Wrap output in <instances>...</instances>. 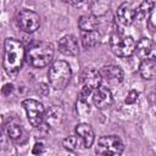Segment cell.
<instances>
[{"label":"cell","mask_w":156,"mask_h":156,"mask_svg":"<svg viewBox=\"0 0 156 156\" xmlns=\"http://www.w3.org/2000/svg\"><path fill=\"white\" fill-rule=\"evenodd\" d=\"M26 55L27 51L20 40L13 38L5 39L2 58V67L5 72L9 76H16L23 65Z\"/></svg>","instance_id":"obj_1"},{"label":"cell","mask_w":156,"mask_h":156,"mask_svg":"<svg viewBox=\"0 0 156 156\" xmlns=\"http://www.w3.org/2000/svg\"><path fill=\"white\" fill-rule=\"evenodd\" d=\"M54 45L49 41H38L30 45L27 50L26 58L28 63L35 68H44L49 66L54 58Z\"/></svg>","instance_id":"obj_2"},{"label":"cell","mask_w":156,"mask_h":156,"mask_svg":"<svg viewBox=\"0 0 156 156\" xmlns=\"http://www.w3.org/2000/svg\"><path fill=\"white\" fill-rule=\"evenodd\" d=\"M71 77H72L71 66L62 60H57L52 62L48 72L49 83L55 90H63L68 85Z\"/></svg>","instance_id":"obj_3"},{"label":"cell","mask_w":156,"mask_h":156,"mask_svg":"<svg viewBox=\"0 0 156 156\" xmlns=\"http://www.w3.org/2000/svg\"><path fill=\"white\" fill-rule=\"evenodd\" d=\"M101 82H102V77L100 71L93 67H85L79 77V85H80L79 99L88 101V98L91 96L93 91L99 85H101Z\"/></svg>","instance_id":"obj_4"},{"label":"cell","mask_w":156,"mask_h":156,"mask_svg":"<svg viewBox=\"0 0 156 156\" xmlns=\"http://www.w3.org/2000/svg\"><path fill=\"white\" fill-rule=\"evenodd\" d=\"M110 49L118 57H129L135 52L136 43L133 37L122 33H113L110 37Z\"/></svg>","instance_id":"obj_5"},{"label":"cell","mask_w":156,"mask_h":156,"mask_svg":"<svg viewBox=\"0 0 156 156\" xmlns=\"http://www.w3.org/2000/svg\"><path fill=\"white\" fill-rule=\"evenodd\" d=\"M123 143L117 135H104L98 140L95 152L98 155H121L123 152Z\"/></svg>","instance_id":"obj_6"},{"label":"cell","mask_w":156,"mask_h":156,"mask_svg":"<svg viewBox=\"0 0 156 156\" xmlns=\"http://www.w3.org/2000/svg\"><path fill=\"white\" fill-rule=\"evenodd\" d=\"M22 106L27 113L28 122L33 127H39L45 119V108L41 102L34 99H26L22 101Z\"/></svg>","instance_id":"obj_7"},{"label":"cell","mask_w":156,"mask_h":156,"mask_svg":"<svg viewBox=\"0 0 156 156\" xmlns=\"http://www.w3.org/2000/svg\"><path fill=\"white\" fill-rule=\"evenodd\" d=\"M17 24L26 33H33L40 27V17L32 10H21L17 15Z\"/></svg>","instance_id":"obj_8"},{"label":"cell","mask_w":156,"mask_h":156,"mask_svg":"<svg viewBox=\"0 0 156 156\" xmlns=\"http://www.w3.org/2000/svg\"><path fill=\"white\" fill-rule=\"evenodd\" d=\"M135 52L141 61L143 60H156V43L149 38H141L136 43Z\"/></svg>","instance_id":"obj_9"},{"label":"cell","mask_w":156,"mask_h":156,"mask_svg":"<svg viewBox=\"0 0 156 156\" xmlns=\"http://www.w3.org/2000/svg\"><path fill=\"white\" fill-rule=\"evenodd\" d=\"M91 101L94 106H96L98 108H106L111 106L113 99L110 89H107L104 85H99L91 94Z\"/></svg>","instance_id":"obj_10"},{"label":"cell","mask_w":156,"mask_h":156,"mask_svg":"<svg viewBox=\"0 0 156 156\" xmlns=\"http://www.w3.org/2000/svg\"><path fill=\"white\" fill-rule=\"evenodd\" d=\"M135 20V10L129 2H122L116 11V22L122 27H128Z\"/></svg>","instance_id":"obj_11"},{"label":"cell","mask_w":156,"mask_h":156,"mask_svg":"<svg viewBox=\"0 0 156 156\" xmlns=\"http://www.w3.org/2000/svg\"><path fill=\"white\" fill-rule=\"evenodd\" d=\"M58 51L65 56H77L79 54L78 40L74 35L67 34L58 40Z\"/></svg>","instance_id":"obj_12"},{"label":"cell","mask_w":156,"mask_h":156,"mask_svg":"<svg viewBox=\"0 0 156 156\" xmlns=\"http://www.w3.org/2000/svg\"><path fill=\"white\" fill-rule=\"evenodd\" d=\"M100 73H101L102 79H105L110 84H119L124 78V73H123L122 68L116 65L102 66L100 69Z\"/></svg>","instance_id":"obj_13"},{"label":"cell","mask_w":156,"mask_h":156,"mask_svg":"<svg viewBox=\"0 0 156 156\" xmlns=\"http://www.w3.org/2000/svg\"><path fill=\"white\" fill-rule=\"evenodd\" d=\"M76 133L77 135L79 136L82 144L84 147L89 149L94 141H95V134H94V130L91 128L90 124L88 123H79L76 126Z\"/></svg>","instance_id":"obj_14"},{"label":"cell","mask_w":156,"mask_h":156,"mask_svg":"<svg viewBox=\"0 0 156 156\" xmlns=\"http://www.w3.org/2000/svg\"><path fill=\"white\" fill-rule=\"evenodd\" d=\"M62 117H63V110L61 108V106L54 105L49 107V110L45 112V121L49 127H55L60 124L62 121Z\"/></svg>","instance_id":"obj_15"},{"label":"cell","mask_w":156,"mask_h":156,"mask_svg":"<svg viewBox=\"0 0 156 156\" xmlns=\"http://www.w3.org/2000/svg\"><path fill=\"white\" fill-rule=\"evenodd\" d=\"M100 43H101V35L96 29L82 32V45L84 49H93L98 46Z\"/></svg>","instance_id":"obj_16"},{"label":"cell","mask_w":156,"mask_h":156,"mask_svg":"<svg viewBox=\"0 0 156 156\" xmlns=\"http://www.w3.org/2000/svg\"><path fill=\"white\" fill-rule=\"evenodd\" d=\"M139 73L144 79H154L156 77V60H143L139 66Z\"/></svg>","instance_id":"obj_17"},{"label":"cell","mask_w":156,"mask_h":156,"mask_svg":"<svg viewBox=\"0 0 156 156\" xmlns=\"http://www.w3.org/2000/svg\"><path fill=\"white\" fill-rule=\"evenodd\" d=\"M5 132H6L7 136L13 141H20L21 138L23 136V133H24L22 126L15 121H10L5 126Z\"/></svg>","instance_id":"obj_18"},{"label":"cell","mask_w":156,"mask_h":156,"mask_svg":"<svg viewBox=\"0 0 156 156\" xmlns=\"http://www.w3.org/2000/svg\"><path fill=\"white\" fill-rule=\"evenodd\" d=\"M112 0H93L90 4V11L91 15L99 17V16H104L107 13V11L110 10Z\"/></svg>","instance_id":"obj_19"},{"label":"cell","mask_w":156,"mask_h":156,"mask_svg":"<svg viewBox=\"0 0 156 156\" xmlns=\"http://www.w3.org/2000/svg\"><path fill=\"white\" fill-rule=\"evenodd\" d=\"M98 20L96 16L94 15H83L78 20V27L82 32H88V30H95L98 27Z\"/></svg>","instance_id":"obj_20"},{"label":"cell","mask_w":156,"mask_h":156,"mask_svg":"<svg viewBox=\"0 0 156 156\" xmlns=\"http://www.w3.org/2000/svg\"><path fill=\"white\" fill-rule=\"evenodd\" d=\"M155 6H156V0H143L140 5L135 9V20L138 21L144 20Z\"/></svg>","instance_id":"obj_21"},{"label":"cell","mask_w":156,"mask_h":156,"mask_svg":"<svg viewBox=\"0 0 156 156\" xmlns=\"http://www.w3.org/2000/svg\"><path fill=\"white\" fill-rule=\"evenodd\" d=\"M62 146L68 150V151H74L78 146V139L77 136L74 135H69V136H66L63 140H62Z\"/></svg>","instance_id":"obj_22"},{"label":"cell","mask_w":156,"mask_h":156,"mask_svg":"<svg viewBox=\"0 0 156 156\" xmlns=\"http://www.w3.org/2000/svg\"><path fill=\"white\" fill-rule=\"evenodd\" d=\"M77 111L80 113V115H87L89 113L90 111V105L87 100H80L79 99V102H77Z\"/></svg>","instance_id":"obj_23"},{"label":"cell","mask_w":156,"mask_h":156,"mask_svg":"<svg viewBox=\"0 0 156 156\" xmlns=\"http://www.w3.org/2000/svg\"><path fill=\"white\" fill-rule=\"evenodd\" d=\"M138 98H139V93H138L136 90H130V91L127 94V96H126V99H124V102H126L127 105H133L134 102H136Z\"/></svg>","instance_id":"obj_24"},{"label":"cell","mask_w":156,"mask_h":156,"mask_svg":"<svg viewBox=\"0 0 156 156\" xmlns=\"http://www.w3.org/2000/svg\"><path fill=\"white\" fill-rule=\"evenodd\" d=\"M61 1H63L68 5H72L74 7H82L88 2V0H61Z\"/></svg>","instance_id":"obj_25"},{"label":"cell","mask_w":156,"mask_h":156,"mask_svg":"<svg viewBox=\"0 0 156 156\" xmlns=\"http://www.w3.org/2000/svg\"><path fill=\"white\" fill-rule=\"evenodd\" d=\"M12 91H13V84H12V83L5 84V85L2 87V89H1V93H2L5 96H10V94H12Z\"/></svg>","instance_id":"obj_26"},{"label":"cell","mask_w":156,"mask_h":156,"mask_svg":"<svg viewBox=\"0 0 156 156\" xmlns=\"http://www.w3.org/2000/svg\"><path fill=\"white\" fill-rule=\"evenodd\" d=\"M43 152H44V144L43 143H35L33 149H32V154L39 155V154H43Z\"/></svg>","instance_id":"obj_27"},{"label":"cell","mask_w":156,"mask_h":156,"mask_svg":"<svg viewBox=\"0 0 156 156\" xmlns=\"http://www.w3.org/2000/svg\"><path fill=\"white\" fill-rule=\"evenodd\" d=\"M39 94H41V95H44V96L49 94V88H48L46 84H41V85H40V88H39Z\"/></svg>","instance_id":"obj_28"},{"label":"cell","mask_w":156,"mask_h":156,"mask_svg":"<svg viewBox=\"0 0 156 156\" xmlns=\"http://www.w3.org/2000/svg\"><path fill=\"white\" fill-rule=\"evenodd\" d=\"M154 100H155V104H156V90H155V98H154Z\"/></svg>","instance_id":"obj_29"}]
</instances>
